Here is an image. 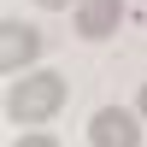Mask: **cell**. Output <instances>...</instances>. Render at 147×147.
<instances>
[{
	"label": "cell",
	"instance_id": "6da1fadb",
	"mask_svg": "<svg viewBox=\"0 0 147 147\" xmlns=\"http://www.w3.org/2000/svg\"><path fill=\"white\" fill-rule=\"evenodd\" d=\"M65 77L59 71H30L24 82H12V94H6V118L12 124H47V118L65 106Z\"/></svg>",
	"mask_w": 147,
	"mask_h": 147
},
{
	"label": "cell",
	"instance_id": "7a4b0ae2",
	"mask_svg": "<svg viewBox=\"0 0 147 147\" xmlns=\"http://www.w3.org/2000/svg\"><path fill=\"white\" fill-rule=\"evenodd\" d=\"M94 147H141V112H124V106H100L88 124Z\"/></svg>",
	"mask_w": 147,
	"mask_h": 147
},
{
	"label": "cell",
	"instance_id": "3957f363",
	"mask_svg": "<svg viewBox=\"0 0 147 147\" xmlns=\"http://www.w3.org/2000/svg\"><path fill=\"white\" fill-rule=\"evenodd\" d=\"M35 53H41V30H30V24H18V18L0 24V71H6V77H18Z\"/></svg>",
	"mask_w": 147,
	"mask_h": 147
},
{
	"label": "cell",
	"instance_id": "277c9868",
	"mask_svg": "<svg viewBox=\"0 0 147 147\" xmlns=\"http://www.w3.org/2000/svg\"><path fill=\"white\" fill-rule=\"evenodd\" d=\"M118 24H124V0H77V35L100 41V35H112Z\"/></svg>",
	"mask_w": 147,
	"mask_h": 147
},
{
	"label": "cell",
	"instance_id": "5b68a950",
	"mask_svg": "<svg viewBox=\"0 0 147 147\" xmlns=\"http://www.w3.org/2000/svg\"><path fill=\"white\" fill-rule=\"evenodd\" d=\"M18 147H59V141H53V136H24Z\"/></svg>",
	"mask_w": 147,
	"mask_h": 147
},
{
	"label": "cell",
	"instance_id": "8992f818",
	"mask_svg": "<svg viewBox=\"0 0 147 147\" xmlns=\"http://www.w3.org/2000/svg\"><path fill=\"white\" fill-rule=\"evenodd\" d=\"M136 112H141V118H147V82H141V100H136Z\"/></svg>",
	"mask_w": 147,
	"mask_h": 147
},
{
	"label": "cell",
	"instance_id": "52a82bcc",
	"mask_svg": "<svg viewBox=\"0 0 147 147\" xmlns=\"http://www.w3.org/2000/svg\"><path fill=\"white\" fill-rule=\"evenodd\" d=\"M41 6H53V12H59V6H71V0H41Z\"/></svg>",
	"mask_w": 147,
	"mask_h": 147
}]
</instances>
